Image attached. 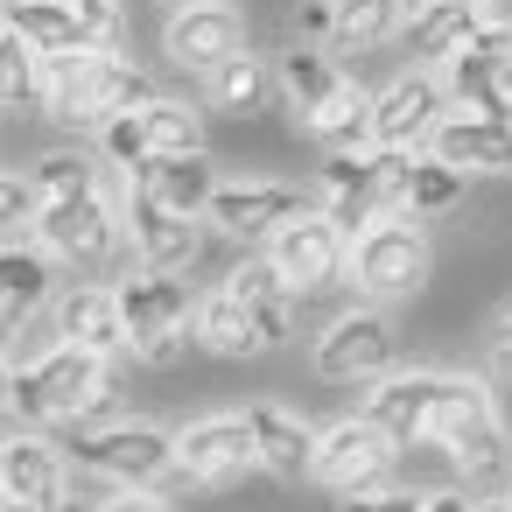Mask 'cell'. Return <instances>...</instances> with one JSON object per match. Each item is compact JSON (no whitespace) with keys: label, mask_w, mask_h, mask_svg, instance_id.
Returning <instances> with one entry per match:
<instances>
[{"label":"cell","mask_w":512,"mask_h":512,"mask_svg":"<svg viewBox=\"0 0 512 512\" xmlns=\"http://www.w3.org/2000/svg\"><path fill=\"white\" fill-rule=\"evenodd\" d=\"M148 99H162L155 78L134 57H120V50H92L85 43V50L43 57V120L64 127V134H99L113 113H134Z\"/></svg>","instance_id":"obj_1"},{"label":"cell","mask_w":512,"mask_h":512,"mask_svg":"<svg viewBox=\"0 0 512 512\" xmlns=\"http://www.w3.org/2000/svg\"><path fill=\"white\" fill-rule=\"evenodd\" d=\"M113 407V358L85 344H50L43 358L15 365V421L22 428H85Z\"/></svg>","instance_id":"obj_2"},{"label":"cell","mask_w":512,"mask_h":512,"mask_svg":"<svg viewBox=\"0 0 512 512\" xmlns=\"http://www.w3.org/2000/svg\"><path fill=\"white\" fill-rule=\"evenodd\" d=\"M120 316H127V351L155 372L183 365V351L197 344L190 337V316H197V295L183 288V274H155V267H127L120 281Z\"/></svg>","instance_id":"obj_3"},{"label":"cell","mask_w":512,"mask_h":512,"mask_svg":"<svg viewBox=\"0 0 512 512\" xmlns=\"http://www.w3.org/2000/svg\"><path fill=\"white\" fill-rule=\"evenodd\" d=\"M309 365L330 386H379L400 365V330L386 316V302H351L337 309L316 337H309Z\"/></svg>","instance_id":"obj_4"},{"label":"cell","mask_w":512,"mask_h":512,"mask_svg":"<svg viewBox=\"0 0 512 512\" xmlns=\"http://www.w3.org/2000/svg\"><path fill=\"white\" fill-rule=\"evenodd\" d=\"M435 281V246L421 218H379L351 239V288L365 302H414Z\"/></svg>","instance_id":"obj_5"},{"label":"cell","mask_w":512,"mask_h":512,"mask_svg":"<svg viewBox=\"0 0 512 512\" xmlns=\"http://www.w3.org/2000/svg\"><path fill=\"white\" fill-rule=\"evenodd\" d=\"M78 477H106V484H169L176 477V435L155 421H85L71 442Z\"/></svg>","instance_id":"obj_6"},{"label":"cell","mask_w":512,"mask_h":512,"mask_svg":"<svg viewBox=\"0 0 512 512\" xmlns=\"http://www.w3.org/2000/svg\"><path fill=\"white\" fill-rule=\"evenodd\" d=\"M183 148H204V113L190 106V99H148V106H134V113H113L106 127H99V155L120 169V176H148L162 155H183Z\"/></svg>","instance_id":"obj_7"},{"label":"cell","mask_w":512,"mask_h":512,"mask_svg":"<svg viewBox=\"0 0 512 512\" xmlns=\"http://www.w3.org/2000/svg\"><path fill=\"white\" fill-rule=\"evenodd\" d=\"M400 456H407V449H400V442H393L372 414H344V421H330V428L316 435L309 484H323V491H337V498H358V491L393 484Z\"/></svg>","instance_id":"obj_8"},{"label":"cell","mask_w":512,"mask_h":512,"mask_svg":"<svg viewBox=\"0 0 512 512\" xmlns=\"http://www.w3.org/2000/svg\"><path fill=\"white\" fill-rule=\"evenodd\" d=\"M442 85H449V106L512 120V8H491L477 22V36L442 64Z\"/></svg>","instance_id":"obj_9"},{"label":"cell","mask_w":512,"mask_h":512,"mask_svg":"<svg viewBox=\"0 0 512 512\" xmlns=\"http://www.w3.org/2000/svg\"><path fill=\"white\" fill-rule=\"evenodd\" d=\"M36 239L57 253V267H106L113 253H127V218H120V204L106 190H92V197H43Z\"/></svg>","instance_id":"obj_10"},{"label":"cell","mask_w":512,"mask_h":512,"mask_svg":"<svg viewBox=\"0 0 512 512\" xmlns=\"http://www.w3.org/2000/svg\"><path fill=\"white\" fill-rule=\"evenodd\" d=\"M120 218H127V253H134V267H155V274H190V267L204 260L211 225H204V218L169 211V204H162L155 190H141V183H127V190H120Z\"/></svg>","instance_id":"obj_11"},{"label":"cell","mask_w":512,"mask_h":512,"mask_svg":"<svg viewBox=\"0 0 512 512\" xmlns=\"http://www.w3.org/2000/svg\"><path fill=\"white\" fill-rule=\"evenodd\" d=\"M260 253L281 267V281H288L302 302H309V295H330L337 281H351V239H344L316 204H309L302 218H288Z\"/></svg>","instance_id":"obj_12"},{"label":"cell","mask_w":512,"mask_h":512,"mask_svg":"<svg viewBox=\"0 0 512 512\" xmlns=\"http://www.w3.org/2000/svg\"><path fill=\"white\" fill-rule=\"evenodd\" d=\"M449 113L456 106H449L442 71L435 64H414V71H400L393 85L372 92V148H428Z\"/></svg>","instance_id":"obj_13"},{"label":"cell","mask_w":512,"mask_h":512,"mask_svg":"<svg viewBox=\"0 0 512 512\" xmlns=\"http://www.w3.org/2000/svg\"><path fill=\"white\" fill-rule=\"evenodd\" d=\"M302 211H309V197H302L295 183H281V176H232V183H218L204 225H211L218 239H232V246H267V239H274L288 218H302Z\"/></svg>","instance_id":"obj_14"},{"label":"cell","mask_w":512,"mask_h":512,"mask_svg":"<svg viewBox=\"0 0 512 512\" xmlns=\"http://www.w3.org/2000/svg\"><path fill=\"white\" fill-rule=\"evenodd\" d=\"M162 50H169L176 71L211 78L225 57H239L253 43H246V15L232 8V0H183V8L169 15V29H162Z\"/></svg>","instance_id":"obj_15"},{"label":"cell","mask_w":512,"mask_h":512,"mask_svg":"<svg viewBox=\"0 0 512 512\" xmlns=\"http://www.w3.org/2000/svg\"><path fill=\"white\" fill-rule=\"evenodd\" d=\"M246 470H260L246 414H197V421L176 428V477H190V484H239Z\"/></svg>","instance_id":"obj_16"},{"label":"cell","mask_w":512,"mask_h":512,"mask_svg":"<svg viewBox=\"0 0 512 512\" xmlns=\"http://www.w3.org/2000/svg\"><path fill=\"white\" fill-rule=\"evenodd\" d=\"M435 393H442V365H393L379 386H365V414L400 449H428V435H435Z\"/></svg>","instance_id":"obj_17"},{"label":"cell","mask_w":512,"mask_h":512,"mask_svg":"<svg viewBox=\"0 0 512 512\" xmlns=\"http://www.w3.org/2000/svg\"><path fill=\"white\" fill-rule=\"evenodd\" d=\"M323 197H316V211L344 232V239H358V232H372L379 218H393V204H386V183H379V162H372V148H358V155H323Z\"/></svg>","instance_id":"obj_18"},{"label":"cell","mask_w":512,"mask_h":512,"mask_svg":"<svg viewBox=\"0 0 512 512\" xmlns=\"http://www.w3.org/2000/svg\"><path fill=\"white\" fill-rule=\"evenodd\" d=\"M50 330H57V344H85V351H99V358H127L120 288H106V281H71V288H57Z\"/></svg>","instance_id":"obj_19"},{"label":"cell","mask_w":512,"mask_h":512,"mask_svg":"<svg viewBox=\"0 0 512 512\" xmlns=\"http://www.w3.org/2000/svg\"><path fill=\"white\" fill-rule=\"evenodd\" d=\"M449 169H463V176H477V183H505L512 176V120H491V113H449L442 127H435V141H428Z\"/></svg>","instance_id":"obj_20"},{"label":"cell","mask_w":512,"mask_h":512,"mask_svg":"<svg viewBox=\"0 0 512 512\" xmlns=\"http://www.w3.org/2000/svg\"><path fill=\"white\" fill-rule=\"evenodd\" d=\"M225 288L239 295V309L253 316V330H260V344H267V351L295 344V302H302V295L281 281V267H274L260 246H246V260L225 274Z\"/></svg>","instance_id":"obj_21"},{"label":"cell","mask_w":512,"mask_h":512,"mask_svg":"<svg viewBox=\"0 0 512 512\" xmlns=\"http://www.w3.org/2000/svg\"><path fill=\"white\" fill-rule=\"evenodd\" d=\"M0 456H8V498H29V505H50V498H71V449L50 442L43 428H15L0 435Z\"/></svg>","instance_id":"obj_22"},{"label":"cell","mask_w":512,"mask_h":512,"mask_svg":"<svg viewBox=\"0 0 512 512\" xmlns=\"http://www.w3.org/2000/svg\"><path fill=\"white\" fill-rule=\"evenodd\" d=\"M246 428H253V449H260V470L267 477H288V484H302L309 477V463H316V421H302L288 400H253L246 407Z\"/></svg>","instance_id":"obj_23"},{"label":"cell","mask_w":512,"mask_h":512,"mask_svg":"<svg viewBox=\"0 0 512 512\" xmlns=\"http://www.w3.org/2000/svg\"><path fill=\"white\" fill-rule=\"evenodd\" d=\"M428 449L449 456V477H456L463 491H498V484H512V428H505V414L470 421V428H456V435H442V442H428Z\"/></svg>","instance_id":"obj_24"},{"label":"cell","mask_w":512,"mask_h":512,"mask_svg":"<svg viewBox=\"0 0 512 512\" xmlns=\"http://www.w3.org/2000/svg\"><path fill=\"white\" fill-rule=\"evenodd\" d=\"M204 99H211V113H225V120H260V113H274V99H281L274 57H260V50L225 57V64L204 78Z\"/></svg>","instance_id":"obj_25"},{"label":"cell","mask_w":512,"mask_h":512,"mask_svg":"<svg viewBox=\"0 0 512 512\" xmlns=\"http://www.w3.org/2000/svg\"><path fill=\"white\" fill-rule=\"evenodd\" d=\"M323 155H358V148H372V85H358V78H344L323 106H309L302 120H295Z\"/></svg>","instance_id":"obj_26"},{"label":"cell","mask_w":512,"mask_h":512,"mask_svg":"<svg viewBox=\"0 0 512 512\" xmlns=\"http://www.w3.org/2000/svg\"><path fill=\"white\" fill-rule=\"evenodd\" d=\"M0 302L15 309V323L57 302V253L36 232L29 239H0Z\"/></svg>","instance_id":"obj_27"},{"label":"cell","mask_w":512,"mask_h":512,"mask_svg":"<svg viewBox=\"0 0 512 512\" xmlns=\"http://www.w3.org/2000/svg\"><path fill=\"white\" fill-rule=\"evenodd\" d=\"M218 162H211V148H183V155H162L148 176H141V190H155L169 211H183V218H204L211 211V197H218Z\"/></svg>","instance_id":"obj_28"},{"label":"cell","mask_w":512,"mask_h":512,"mask_svg":"<svg viewBox=\"0 0 512 512\" xmlns=\"http://www.w3.org/2000/svg\"><path fill=\"white\" fill-rule=\"evenodd\" d=\"M190 337H197V344H204L211 358H260V351H267V344H260V330H253V316L239 309V295H232L225 281L197 295Z\"/></svg>","instance_id":"obj_29"},{"label":"cell","mask_w":512,"mask_h":512,"mask_svg":"<svg viewBox=\"0 0 512 512\" xmlns=\"http://www.w3.org/2000/svg\"><path fill=\"white\" fill-rule=\"evenodd\" d=\"M477 22H484V8H463V0H428V8L400 29V43H407V57L414 64H449L470 36H477Z\"/></svg>","instance_id":"obj_30"},{"label":"cell","mask_w":512,"mask_h":512,"mask_svg":"<svg viewBox=\"0 0 512 512\" xmlns=\"http://www.w3.org/2000/svg\"><path fill=\"white\" fill-rule=\"evenodd\" d=\"M428 0H337V36H330V57H358V50H379L386 36H400Z\"/></svg>","instance_id":"obj_31"},{"label":"cell","mask_w":512,"mask_h":512,"mask_svg":"<svg viewBox=\"0 0 512 512\" xmlns=\"http://www.w3.org/2000/svg\"><path fill=\"white\" fill-rule=\"evenodd\" d=\"M274 78H281V99H288V113L302 120L309 106H323L351 71H344V57H330V50H309V43H281V57H274Z\"/></svg>","instance_id":"obj_32"},{"label":"cell","mask_w":512,"mask_h":512,"mask_svg":"<svg viewBox=\"0 0 512 512\" xmlns=\"http://www.w3.org/2000/svg\"><path fill=\"white\" fill-rule=\"evenodd\" d=\"M470 190H477V176H463V169H449L435 148H421V155H414V183H407V211H400V218L435 225V218L463 211V204H470Z\"/></svg>","instance_id":"obj_33"},{"label":"cell","mask_w":512,"mask_h":512,"mask_svg":"<svg viewBox=\"0 0 512 512\" xmlns=\"http://www.w3.org/2000/svg\"><path fill=\"white\" fill-rule=\"evenodd\" d=\"M8 29H15L22 43H36L43 57H57V50H85L78 0H8Z\"/></svg>","instance_id":"obj_34"},{"label":"cell","mask_w":512,"mask_h":512,"mask_svg":"<svg viewBox=\"0 0 512 512\" xmlns=\"http://www.w3.org/2000/svg\"><path fill=\"white\" fill-rule=\"evenodd\" d=\"M106 176H113V162L92 155V148H50V155L29 169V183H36L43 197H92V190H106Z\"/></svg>","instance_id":"obj_35"},{"label":"cell","mask_w":512,"mask_h":512,"mask_svg":"<svg viewBox=\"0 0 512 512\" xmlns=\"http://www.w3.org/2000/svg\"><path fill=\"white\" fill-rule=\"evenodd\" d=\"M491 414H498V393H491L484 372H442V393H435V435H428V442H442V435H456V428H470V421H491Z\"/></svg>","instance_id":"obj_36"},{"label":"cell","mask_w":512,"mask_h":512,"mask_svg":"<svg viewBox=\"0 0 512 512\" xmlns=\"http://www.w3.org/2000/svg\"><path fill=\"white\" fill-rule=\"evenodd\" d=\"M22 106H43V50L8 29V43H0V113H22Z\"/></svg>","instance_id":"obj_37"},{"label":"cell","mask_w":512,"mask_h":512,"mask_svg":"<svg viewBox=\"0 0 512 512\" xmlns=\"http://www.w3.org/2000/svg\"><path fill=\"white\" fill-rule=\"evenodd\" d=\"M36 211H43V190L29 176H8L0 169V239H29L36 232Z\"/></svg>","instance_id":"obj_38"},{"label":"cell","mask_w":512,"mask_h":512,"mask_svg":"<svg viewBox=\"0 0 512 512\" xmlns=\"http://www.w3.org/2000/svg\"><path fill=\"white\" fill-rule=\"evenodd\" d=\"M330 36H337V0H288V43L330 50Z\"/></svg>","instance_id":"obj_39"},{"label":"cell","mask_w":512,"mask_h":512,"mask_svg":"<svg viewBox=\"0 0 512 512\" xmlns=\"http://www.w3.org/2000/svg\"><path fill=\"white\" fill-rule=\"evenodd\" d=\"M78 22H85L92 50H120V36H127V8H120V0H78Z\"/></svg>","instance_id":"obj_40"},{"label":"cell","mask_w":512,"mask_h":512,"mask_svg":"<svg viewBox=\"0 0 512 512\" xmlns=\"http://www.w3.org/2000/svg\"><path fill=\"white\" fill-rule=\"evenodd\" d=\"M421 505H428V491H414V484H379V491L344 498L337 512H421Z\"/></svg>","instance_id":"obj_41"},{"label":"cell","mask_w":512,"mask_h":512,"mask_svg":"<svg viewBox=\"0 0 512 512\" xmlns=\"http://www.w3.org/2000/svg\"><path fill=\"white\" fill-rule=\"evenodd\" d=\"M484 365H491V379H512V302L484 323Z\"/></svg>","instance_id":"obj_42"},{"label":"cell","mask_w":512,"mask_h":512,"mask_svg":"<svg viewBox=\"0 0 512 512\" xmlns=\"http://www.w3.org/2000/svg\"><path fill=\"white\" fill-rule=\"evenodd\" d=\"M92 512H169V498L155 484H113V498L92 505Z\"/></svg>","instance_id":"obj_43"},{"label":"cell","mask_w":512,"mask_h":512,"mask_svg":"<svg viewBox=\"0 0 512 512\" xmlns=\"http://www.w3.org/2000/svg\"><path fill=\"white\" fill-rule=\"evenodd\" d=\"M477 505V491H463V484H442V491H428V505L421 512H470Z\"/></svg>","instance_id":"obj_44"},{"label":"cell","mask_w":512,"mask_h":512,"mask_svg":"<svg viewBox=\"0 0 512 512\" xmlns=\"http://www.w3.org/2000/svg\"><path fill=\"white\" fill-rule=\"evenodd\" d=\"M0 512H78V498H50V505H29V498H0Z\"/></svg>","instance_id":"obj_45"},{"label":"cell","mask_w":512,"mask_h":512,"mask_svg":"<svg viewBox=\"0 0 512 512\" xmlns=\"http://www.w3.org/2000/svg\"><path fill=\"white\" fill-rule=\"evenodd\" d=\"M0 414H15V365L0 358Z\"/></svg>","instance_id":"obj_46"},{"label":"cell","mask_w":512,"mask_h":512,"mask_svg":"<svg viewBox=\"0 0 512 512\" xmlns=\"http://www.w3.org/2000/svg\"><path fill=\"white\" fill-rule=\"evenodd\" d=\"M470 512H512V491H505V498H498V491H477V505H470Z\"/></svg>","instance_id":"obj_47"},{"label":"cell","mask_w":512,"mask_h":512,"mask_svg":"<svg viewBox=\"0 0 512 512\" xmlns=\"http://www.w3.org/2000/svg\"><path fill=\"white\" fill-rule=\"evenodd\" d=\"M8 330H15V309H8V302H0V344H8Z\"/></svg>","instance_id":"obj_48"},{"label":"cell","mask_w":512,"mask_h":512,"mask_svg":"<svg viewBox=\"0 0 512 512\" xmlns=\"http://www.w3.org/2000/svg\"><path fill=\"white\" fill-rule=\"evenodd\" d=\"M463 8H484L491 15V8H512V0H463Z\"/></svg>","instance_id":"obj_49"},{"label":"cell","mask_w":512,"mask_h":512,"mask_svg":"<svg viewBox=\"0 0 512 512\" xmlns=\"http://www.w3.org/2000/svg\"><path fill=\"white\" fill-rule=\"evenodd\" d=\"M0 43H8V0H0Z\"/></svg>","instance_id":"obj_50"},{"label":"cell","mask_w":512,"mask_h":512,"mask_svg":"<svg viewBox=\"0 0 512 512\" xmlns=\"http://www.w3.org/2000/svg\"><path fill=\"white\" fill-rule=\"evenodd\" d=\"M0 498H8V456H0Z\"/></svg>","instance_id":"obj_51"},{"label":"cell","mask_w":512,"mask_h":512,"mask_svg":"<svg viewBox=\"0 0 512 512\" xmlns=\"http://www.w3.org/2000/svg\"><path fill=\"white\" fill-rule=\"evenodd\" d=\"M169 8H183V0H169Z\"/></svg>","instance_id":"obj_52"},{"label":"cell","mask_w":512,"mask_h":512,"mask_svg":"<svg viewBox=\"0 0 512 512\" xmlns=\"http://www.w3.org/2000/svg\"><path fill=\"white\" fill-rule=\"evenodd\" d=\"M505 491H512V484H505Z\"/></svg>","instance_id":"obj_53"}]
</instances>
